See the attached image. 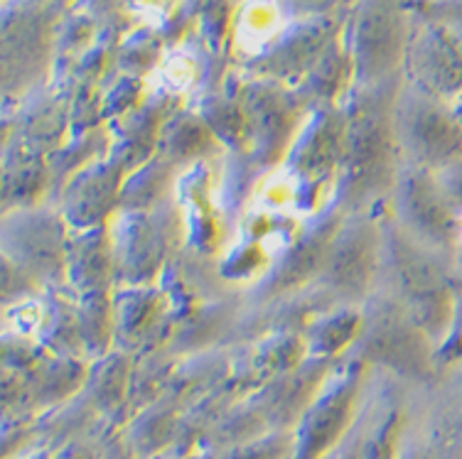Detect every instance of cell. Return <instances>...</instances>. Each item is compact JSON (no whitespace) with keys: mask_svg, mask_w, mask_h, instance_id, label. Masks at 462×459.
Wrapping results in <instances>:
<instances>
[{"mask_svg":"<svg viewBox=\"0 0 462 459\" xmlns=\"http://www.w3.org/2000/svg\"><path fill=\"white\" fill-rule=\"evenodd\" d=\"M134 10L145 23L158 25V23H162V20L172 15L175 0H134Z\"/></svg>","mask_w":462,"mask_h":459,"instance_id":"3","label":"cell"},{"mask_svg":"<svg viewBox=\"0 0 462 459\" xmlns=\"http://www.w3.org/2000/svg\"><path fill=\"white\" fill-rule=\"evenodd\" d=\"M283 30V10L278 0H251L234 23V44L244 54H261Z\"/></svg>","mask_w":462,"mask_h":459,"instance_id":"1","label":"cell"},{"mask_svg":"<svg viewBox=\"0 0 462 459\" xmlns=\"http://www.w3.org/2000/svg\"><path fill=\"white\" fill-rule=\"evenodd\" d=\"M192 81H195V62H192V57H187L182 52L168 54L155 69V84L170 91V94L185 91Z\"/></svg>","mask_w":462,"mask_h":459,"instance_id":"2","label":"cell"}]
</instances>
